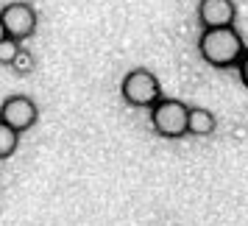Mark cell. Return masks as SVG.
I'll use <instances>...</instances> for the list:
<instances>
[{"mask_svg": "<svg viewBox=\"0 0 248 226\" xmlns=\"http://www.w3.org/2000/svg\"><path fill=\"white\" fill-rule=\"evenodd\" d=\"M246 50V42L234 25H217V28H203L198 39V53L209 67L226 70L237 67V62Z\"/></svg>", "mask_w": 248, "mask_h": 226, "instance_id": "1", "label": "cell"}, {"mask_svg": "<svg viewBox=\"0 0 248 226\" xmlns=\"http://www.w3.org/2000/svg\"><path fill=\"white\" fill-rule=\"evenodd\" d=\"M120 95H123V101L128 106H137V109H142V106H154V103L162 98V84L159 79L145 67H134L128 70L120 81Z\"/></svg>", "mask_w": 248, "mask_h": 226, "instance_id": "2", "label": "cell"}, {"mask_svg": "<svg viewBox=\"0 0 248 226\" xmlns=\"http://www.w3.org/2000/svg\"><path fill=\"white\" fill-rule=\"evenodd\" d=\"M187 103L173 101V98H159L151 106V126L159 137L168 140H179L187 134Z\"/></svg>", "mask_w": 248, "mask_h": 226, "instance_id": "3", "label": "cell"}, {"mask_svg": "<svg viewBox=\"0 0 248 226\" xmlns=\"http://www.w3.org/2000/svg\"><path fill=\"white\" fill-rule=\"evenodd\" d=\"M0 23H3L6 36H14L17 42H23L28 36H34L39 17H36V9L31 3H23V0H20V3H9V6L0 12Z\"/></svg>", "mask_w": 248, "mask_h": 226, "instance_id": "4", "label": "cell"}, {"mask_svg": "<svg viewBox=\"0 0 248 226\" xmlns=\"http://www.w3.org/2000/svg\"><path fill=\"white\" fill-rule=\"evenodd\" d=\"M36 117H39V109H36L31 95H9L0 106V123L14 129L17 134L28 131L36 123Z\"/></svg>", "mask_w": 248, "mask_h": 226, "instance_id": "5", "label": "cell"}, {"mask_svg": "<svg viewBox=\"0 0 248 226\" xmlns=\"http://www.w3.org/2000/svg\"><path fill=\"white\" fill-rule=\"evenodd\" d=\"M237 6L234 0H201L198 3V20L203 28H217V25H234Z\"/></svg>", "mask_w": 248, "mask_h": 226, "instance_id": "6", "label": "cell"}, {"mask_svg": "<svg viewBox=\"0 0 248 226\" xmlns=\"http://www.w3.org/2000/svg\"><path fill=\"white\" fill-rule=\"evenodd\" d=\"M217 129V120L209 109H201V106H190L187 109V134H195V137H209L215 134Z\"/></svg>", "mask_w": 248, "mask_h": 226, "instance_id": "7", "label": "cell"}, {"mask_svg": "<svg viewBox=\"0 0 248 226\" xmlns=\"http://www.w3.org/2000/svg\"><path fill=\"white\" fill-rule=\"evenodd\" d=\"M17 145H20V134L6 123H0V159H9L17 151Z\"/></svg>", "mask_w": 248, "mask_h": 226, "instance_id": "8", "label": "cell"}, {"mask_svg": "<svg viewBox=\"0 0 248 226\" xmlns=\"http://www.w3.org/2000/svg\"><path fill=\"white\" fill-rule=\"evenodd\" d=\"M9 67H14V73H20V76H28L31 70H34V56L25 50V48H20L17 50V56L12 59V65Z\"/></svg>", "mask_w": 248, "mask_h": 226, "instance_id": "9", "label": "cell"}, {"mask_svg": "<svg viewBox=\"0 0 248 226\" xmlns=\"http://www.w3.org/2000/svg\"><path fill=\"white\" fill-rule=\"evenodd\" d=\"M17 50H20V42L14 36H3L0 39V65H12V59L17 56Z\"/></svg>", "mask_w": 248, "mask_h": 226, "instance_id": "10", "label": "cell"}, {"mask_svg": "<svg viewBox=\"0 0 248 226\" xmlns=\"http://www.w3.org/2000/svg\"><path fill=\"white\" fill-rule=\"evenodd\" d=\"M237 70H240V81L246 84V90H248V50H243V56L237 62Z\"/></svg>", "mask_w": 248, "mask_h": 226, "instance_id": "11", "label": "cell"}, {"mask_svg": "<svg viewBox=\"0 0 248 226\" xmlns=\"http://www.w3.org/2000/svg\"><path fill=\"white\" fill-rule=\"evenodd\" d=\"M3 36H6V31H3V23H0V39H3Z\"/></svg>", "mask_w": 248, "mask_h": 226, "instance_id": "12", "label": "cell"}]
</instances>
